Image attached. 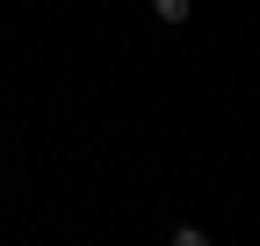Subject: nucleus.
<instances>
[{"instance_id":"obj_1","label":"nucleus","mask_w":260,"mask_h":246,"mask_svg":"<svg viewBox=\"0 0 260 246\" xmlns=\"http://www.w3.org/2000/svg\"><path fill=\"white\" fill-rule=\"evenodd\" d=\"M152 15L159 22H188V0H152Z\"/></svg>"}]
</instances>
